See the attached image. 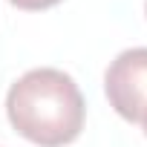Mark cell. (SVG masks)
I'll use <instances>...</instances> for the list:
<instances>
[{
	"instance_id": "obj_4",
	"label": "cell",
	"mask_w": 147,
	"mask_h": 147,
	"mask_svg": "<svg viewBox=\"0 0 147 147\" xmlns=\"http://www.w3.org/2000/svg\"><path fill=\"white\" fill-rule=\"evenodd\" d=\"M141 127H144V136H147V110H144V115H141V121H138Z\"/></svg>"
},
{
	"instance_id": "obj_2",
	"label": "cell",
	"mask_w": 147,
	"mask_h": 147,
	"mask_svg": "<svg viewBox=\"0 0 147 147\" xmlns=\"http://www.w3.org/2000/svg\"><path fill=\"white\" fill-rule=\"evenodd\" d=\"M110 107L130 124H138L147 110V46L124 49L104 72Z\"/></svg>"
},
{
	"instance_id": "obj_5",
	"label": "cell",
	"mask_w": 147,
	"mask_h": 147,
	"mask_svg": "<svg viewBox=\"0 0 147 147\" xmlns=\"http://www.w3.org/2000/svg\"><path fill=\"white\" fill-rule=\"evenodd\" d=\"M144 12H147V3H144Z\"/></svg>"
},
{
	"instance_id": "obj_3",
	"label": "cell",
	"mask_w": 147,
	"mask_h": 147,
	"mask_svg": "<svg viewBox=\"0 0 147 147\" xmlns=\"http://www.w3.org/2000/svg\"><path fill=\"white\" fill-rule=\"evenodd\" d=\"M12 6H18V9H23V12H40V9H52V6H58L61 0H9Z\"/></svg>"
},
{
	"instance_id": "obj_1",
	"label": "cell",
	"mask_w": 147,
	"mask_h": 147,
	"mask_svg": "<svg viewBox=\"0 0 147 147\" xmlns=\"http://www.w3.org/2000/svg\"><path fill=\"white\" fill-rule=\"evenodd\" d=\"M6 115L26 141L38 147H63L81 136L87 104L72 75L40 66L29 69L9 87Z\"/></svg>"
}]
</instances>
